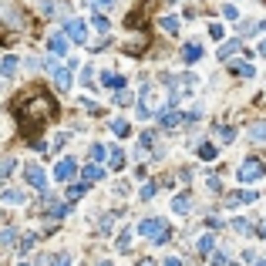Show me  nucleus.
Listing matches in <instances>:
<instances>
[{
	"mask_svg": "<svg viewBox=\"0 0 266 266\" xmlns=\"http://www.w3.org/2000/svg\"><path fill=\"white\" fill-rule=\"evenodd\" d=\"M91 162H108V149L105 145H91Z\"/></svg>",
	"mask_w": 266,
	"mask_h": 266,
	"instance_id": "obj_33",
	"label": "nucleus"
},
{
	"mask_svg": "<svg viewBox=\"0 0 266 266\" xmlns=\"http://www.w3.org/2000/svg\"><path fill=\"white\" fill-rule=\"evenodd\" d=\"M232 75H236V77H256V71H253V64L236 61V64H232Z\"/></svg>",
	"mask_w": 266,
	"mask_h": 266,
	"instance_id": "obj_28",
	"label": "nucleus"
},
{
	"mask_svg": "<svg viewBox=\"0 0 266 266\" xmlns=\"http://www.w3.org/2000/svg\"><path fill=\"white\" fill-rule=\"evenodd\" d=\"M3 202H7V206H20V202H27V195L17 192V189H7L3 192Z\"/></svg>",
	"mask_w": 266,
	"mask_h": 266,
	"instance_id": "obj_26",
	"label": "nucleus"
},
{
	"mask_svg": "<svg viewBox=\"0 0 266 266\" xmlns=\"http://www.w3.org/2000/svg\"><path fill=\"white\" fill-rule=\"evenodd\" d=\"M20 118H24V132H40L47 121L57 118V105L47 91H34L31 98H24L20 105Z\"/></svg>",
	"mask_w": 266,
	"mask_h": 266,
	"instance_id": "obj_1",
	"label": "nucleus"
},
{
	"mask_svg": "<svg viewBox=\"0 0 266 266\" xmlns=\"http://www.w3.org/2000/svg\"><path fill=\"white\" fill-rule=\"evenodd\" d=\"M158 95H162V88H158V84H152V81H149V84L142 88V101H138V105L152 112V108H155V101H158Z\"/></svg>",
	"mask_w": 266,
	"mask_h": 266,
	"instance_id": "obj_10",
	"label": "nucleus"
},
{
	"mask_svg": "<svg viewBox=\"0 0 266 266\" xmlns=\"http://www.w3.org/2000/svg\"><path fill=\"white\" fill-rule=\"evenodd\" d=\"M68 142H71V135H68V132H61V135L54 138V152H61V149H64Z\"/></svg>",
	"mask_w": 266,
	"mask_h": 266,
	"instance_id": "obj_41",
	"label": "nucleus"
},
{
	"mask_svg": "<svg viewBox=\"0 0 266 266\" xmlns=\"http://www.w3.org/2000/svg\"><path fill=\"white\" fill-rule=\"evenodd\" d=\"M236 51H243V38H239V40H229V44H223L216 57H219V61H229V57L236 54Z\"/></svg>",
	"mask_w": 266,
	"mask_h": 266,
	"instance_id": "obj_20",
	"label": "nucleus"
},
{
	"mask_svg": "<svg viewBox=\"0 0 266 266\" xmlns=\"http://www.w3.org/2000/svg\"><path fill=\"white\" fill-rule=\"evenodd\" d=\"M172 212H175V216H189L192 212V195L189 192H179V195L172 199Z\"/></svg>",
	"mask_w": 266,
	"mask_h": 266,
	"instance_id": "obj_14",
	"label": "nucleus"
},
{
	"mask_svg": "<svg viewBox=\"0 0 266 266\" xmlns=\"http://www.w3.org/2000/svg\"><path fill=\"white\" fill-rule=\"evenodd\" d=\"M47 71H51V77H54L57 91H68V88H71V68H61L54 57H47Z\"/></svg>",
	"mask_w": 266,
	"mask_h": 266,
	"instance_id": "obj_6",
	"label": "nucleus"
},
{
	"mask_svg": "<svg viewBox=\"0 0 266 266\" xmlns=\"http://www.w3.org/2000/svg\"><path fill=\"white\" fill-rule=\"evenodd\" d=\"M88 189H91V182H88V179L75 182V186L68 189V202H77V199H84V195H88Z\"/></svg>",
	"mask_w": 266,
	"mask_h": 266,
	"instance_id": "obj_17",
	"label": "nucleus"
},
{
	"mask_svg": "<svg viewBox=\"0 0 266 266\" xmlns=\"http://www.w3.org/2000/svg\"><path fill=\"white\" fill-rule=\"evenodd\" d=\"M189 121V112H175V108H165V112H158V125L172 132V128H179V125H186Z\"/></svg>",
	"mask_w": 266,
	"mask_h": 266,
	"instance_id": "obj_7",
	"label": "nucleus"
},
{
	"mask_svg": "<svg viewBox=\"0 0 266 266\" xmlns=\"http://www.w3.org/2000/svg\"><path fill=\"white\" fill-rule=\"evenodd\" d=\"M114 246L121 249V253H128V249H132V229H121V236H118V243H114Z\"/></svg>",
	"mask_w": 266,
	"mask_h": 266,
	"instance_id": "obj_29",
	"label": "nucleus"
},
{
	"mask_svg": "<svg viewBox=\"0 0 266 266\" xmlns=\"http://www.w3.org/2000/svg\"><path fill=\"white\" fill-rule=\"evenodd\" d=\"M17 266H31V263H17Z\"/></svg>",
	"mask_w": 266,
	"mask_h": 266,
	"instance_id": "obj_56",
	"label": "nucleus"
},
{
	"mask_svg": "<svg viewBox=\"0 0 266 266\" xmlns=\"http://www.w3.org/2000/svg\"><path fill=\"white\" fill-rule=\"evenodd\" d=\"M14 236H17V232H14V226L7 223V226H3V232H0V239H3V243L10 246V243H14Z\"/></svg>",
	"mask_w": 266,
	"mask_h": 266,
	"instance_id": "obj_40",
	"label": "nucleus"
},
{
	"mask_svg": "<svg viewBox=\"0 0 266 266\" xmlns=\"http://www.w3.org/2000/svg\"><path fill=\"white\" fill-rule=\"evenodd\" d=\"M34 243H38V232H27V236L20 239V253H27V249H34Z\"/></svg>",
	"mask_w": 266,
	"mask_h": 266,
	"instance_id": "obj_37",
	"label": "nucleus"
},
{
	"mask_svg": "<svg viewBox=\"0 0 266 266\" xmlns=\"http://www.w3.org/2000/svg\"><path fill=\"white\" fill-rule=\"evenodd\" d=\"M91 75H95V71H91V68H84V71H81V84H95Z\"/></svg>",
	"mask_w": 266,
	"mask_h": 266,
	"instance_id": "obj_47",
	"label": "nucleus"
},
{
	"mask_svg": "<svg viewBox=\"0 0 266 266\" xmlns=\"http://www.w3.org/2000/svg\"><path fill=\"white\" fill-rule=\"evenodd\" d=\"M212 266H229V256H226V253H219V249H216V253H212Z\"/></svg>",
	"mask_w": 266,
	"mask_h": 266,
	"instance_id": "obj_42",
	"label": "nucleus"
},
{
	"mask_svg": "<svg viewBox=\"0 0 266 266\" xmlns=\"http://www.w3.org/2000/svg\"><path fill=\"white\" fill-rule=\"evenodd\" d=\"M75 172H77L75 158H61V162L54 165V179L57 182H68V179H75Z\"/></svg>",
	"mask_w": 266,
	"mask_h": 266,
	"instance_id": "obj_9",
	"label": "nucleus"
},
{
	"mask_svg": "<svg viewBox=\"0 0 266 266\" xmlns=\"http://www.w3.org/2000/svg\"><path fill=\"white\" fill-rule=\"evenodd\" d=\"M81 108H84V112H91V114H98V112H101V105H95L91 98H84V101H81Z\"/></svg>",
	"mask_w": 266,
	"mask_h": 266,
	"instance_id": "obj_43",
	"label": "nucleus"
},
{
	"mask_svg": "<svg viewBox=\"0 0 266 266\" xmlns=\"http://www.w3.org/2000/svg\"><path fill=\"white\" fill-rule=\"evenodd\" d=\"M114 101H118V105H125V101H132V95H128V91H118V95H114Z\"/></svg>",
	"mask_w": 266,
	"mask_h": 266,
	"instance_id": "obj_48",
	"label": "nucleus"
},
{
	"mask_svg": "<svg viewBox=\"0 0 266 266\" xmlns=\"http://www.w3.org/2000/svg\"><path fill=\"white\" fill-rule=\"evenodd\" d=\"M199 155H202V158L209 162V158H216V155H219V149H216L212 142H202V145H199Z\"/></svg>",
	"mask_w": 266,
	"mask_h": 266,
	"instance_id": "obj_31",
	"label": "nucleus"
},
{
	"mask_svg": "<svg viewBox=\"0 0 266 266\" xmlns=\"http://www.w3.org/2000/svg\"><path fill=\"white\" fill-rule=\"evenodd\" d=\"M47 263H51V266H71V263H75V256H71L68 249H61V253H51Z\"/></svg>",
	"mask_w": 266,
	"mask_h": 266,
	"instance_id": "obj_24",
	"label": "nucleus"
},
{
	"mask_svg": "<svg viewBox=\"0 0 266 266\" xmlns=\"http://www.w3.org/2000/svg\"><path fill=\"white\" fill-rule=\"evenodd\" d=\"M155 192H158V182H145L138 195H142V199H155Z\"/></svg>",
	"mask_w": 266,
	"mask_h": 266,
	"instance_id": "obj_36",
	"label": "nucleus"
},
{
	"mask_svg": "<svg viewBox=\"0 0 266 266\" xmlns=\"http://www.w3.org/2000/svg\"><path fill=\"white\" fill-rule=\"evenodd\" d=\"M256 232H260V239H266V219L260 223V229H256Z\"/></svg>",
	"mask_w": 266,
	"mask_h": 266,
	"instance_id": "obj_52",
	"label": "nucleus"
},
{
	"mask_svg": "<svg viewBox=\"0 0 266 266\" xmlns=\"http://www.w3.org/2000/svg\"><path fill=\"white\" fill-rule=\"evenodd\" d=\"M91 3L98 7V14H101V10H112V7H114V0H91Z\"/></svg>",
	"mask_w": 266,
	"mask_h": 266,
	"instance_id": "obj_46",
	"label": "nucleus"
},
{
	"mask_svg": "<svg viewBox=\"0 0 266 266\" xmlns=\"http://www.w3.org/2000/svg\"><path fill=\"white\" fill-rule=\"evenodd\" d=\"M263 175H266V162L256 158V155H249V158H243V162L236 165V179H239V182H260Z\"/></svg>",
	"mask_w": 266,
	"mask_h": 266,
	"instance_id": "obj_4",
	"label": "nucleus"
},
{
	"mask_svg": "<svg viewBox=\"0 0 266 266\" xmlns=\"http://www.w3.org/2000/svg\"><path fill=\"white\" fill-rule=\"evenodd\" d=\"M209 189H212V192H219V189H223V182H219L216 175H209Z\"/></svg>",
	"mask_w": 266,
	"mask_h": 266,
	"instance_id": "obj_49",
	"label": "nucleus"
},
{
	"mask_svg": "<svg viewBox=\"0 0 266 266\" xmlns=\"http://www.w3.org/2000/svg\"><path fill=\"white\" fill-rule=\"evenodd\" d=\"M98 229H101V232H112V229H114V219H112V216H101V219H98Z\"/></svg>",
	"mask_w": 266,
	"mask_h": 266,
	"instance_id": "obj_39",
	"label": "nucleus"
},
{
	"mask_svg": "<svg viewBox=\"0 0 266 266\" xmlns=\"http://www.w3.org/2000/svg\"><path fill=\"white\" fill-rule=\"evenodd\" d=\"M223 34H226V31H223V24H212V27H209V38L212 40H223Z\"/></svg>",
	"mask_w": 266,
	"mask_h": 266,
	"instance_id": "obj_45",
	"label": "nucleus"
},
{
	"mask_svg": "<svg viewBox=\"0 0 266 266\" xmlns=\"http://www.w3.org/2000/svg\"><path fill=\"white\" fill-rule=\"evenodd\" d=\"M108 128H112V132L118 135V138H128V132H132V128H128V121H125V118H112V125H108Z\"/></svg>",
	"mask_w": 266,
	"mask_h": 266,
	"instance_id": "obj_25",
	"label": "nucleus"
},
{
	"mask_svg": "<svg viewBox=\"0 0 266 266\" xmlns=\"http://www.w3.org/2000/svg\"><path fill=\"white\" fill-rule=\"evenodd\" d=\"M232 229H236L239 236H249V232H253V226H249V219H232Z\"/></svg>",
	"mask_w": 266,
	"mask_h": 266,
	"instance_id": "obj_34",
	"label": "nucleus"
},
{
	"mask_svg": "<svg viewBox=\"0 0 266 266\" xmlns=\"http://www.w3.org/2000/svg\"><path fill=\"white\" fill-rule=\"evenodd\" d=\"M182 64H195V61H202V44L199 40H189L186 47H182Z\"/></svg>",
	"mask_w": 266,
	"mask_h": 266,
	"instance_id": "obj_12",
	"label": "nucleus"
},
{
	"mask_svg": "<svg viewBox=\"0 0 266 266\" xmlns=\"http://www.w3.org/2000/svg\"><path fill=\"white\" fill-rule=\"evenodd\" d=\"M101 88H112V91H125V77L121 75H112V71H101Z\"/></svg>",
	"mask_w": 266,
	"mask_h": 266,
	"instance_id": "obj_16",
	"label": "nucleus"
},
{
	"mask_svg": "<svg viewBox=\"0 0 266 266\" xmlns=\"http://www.w3.org/2000/svg\"><path fill=\"white\" fill-rule=\"evenodd\" d=\"M256 195H260V192L239 189V192H232V195H226V206H249V202H256Z\"/></svg>",
	"mask_w": 266,
	"mask_h": 266,
	"instance_id": "obj_11",
	"label": "nucleus"
},
{
	"mask_svg": "<svg viewBox=\"0 0 266 266\" xmlns=\"http://www.w3.org/2000/svg\"><path fill=\"white\" fill-rule=\"evenodd\" d=\"M253 34H260V24H239V38H253Z\"/></svg>",
	"mask_w": 266,
	"mask_h": 266,
	"instance_id": "obj_35",
	"label": "nucleus"
},
{
	"mask_svg": "<svg viewBox=\"0 0 266 266\" xmlns=\"http://www.w3.org/2000/svg\"><path fill=\"white\" fill-rule=\"evenodd\" d=\"M216 135H219V142H223V145H229V142L236 138V128H229V125H219V128H216Z\"/></svg>",
	"mask_w": 266,
	"mask_h": 266,
	"instance_id": "obj_30",
	"label": "nucleus"
},
{
	"mask_svg": "<svg viewBox=\"0 0 266 266\" xmlns=\"http://www.w3.org/2000/svg\"><path fill=\"white\" fill-rule=\"evenodd\" d=\"M162 266H182V260H175V256H169V260H165Z\"/></svg>",
	"mask_w": 266,
	"mask_h": 266,
	"instance_id": "obj_51",
	"label": "nucleus"
},
{
	"mask_svg": "<svg viewBox=\"0 0 266 266\" xmlns=\"http://www.w3.org/2000/svg\"><path fill=\"white\" fill-rule=\"evenodd\" d=\"M260 54H263V57H266V40H263V44H260Z\"/></svg>",
	"mask_w": 266,
	"mask_h": 266,
	"instance_id": "obj_53",
	"label": "nucleus"
},
{
	"mask_svg": "<svg viewBox=\"0 0 266 266\" xmlns=\"http://www.w3.org/2000/svg\"><path fill=\"white\" fill-rule=\"evenodd\" d=\"M162 31L165 34H179V17H162Z\"/></svg>",
	"mask_w": 266,
	"mask_h": 266,
	"instance_id": "obj_32",
	"label": "nucleus"
},
{
	"mask_svg": "<svg viewBox=\"0 0 266 266\" xmlns=\"http://www.w3.org/2000/svg\"><path fill=\"white\" fill-rule=\"evenodd\" d=\"M91 27H95L98 34H108V31H112V24H108L105 14H95V17H91Z\"/></svg>",
	"mask_w": 266,
	"mask_h": 266,
	"instance_id": "obj_27",
	"label": "nucleus"
},
{
	"mask_svg": "<svg viewBox=\"0 0 266 266\" xmlns=\"http://www.w3.org/2000/svg\"><path fill=\"white\" fill-rule=\"evenodd\" d=\"M68 34H51V38H47V51H51V54L54 57H61V54H68Z\"/></svg>",
	"mask_w": 266,
	"mask_h": 266,
	"instance_id": "obj_13",
	"label": "nucleus"
},
{
	"mask_svg": "<svg viewBox=\"0 0 266 266\" xmlns=\"http://www.w3.org/2000/svg\"><path fill=\"white\" fill-rule=\"evenodd\" d=\"M64 34L75 40V44H88V24L77 20V17H71L68 24H64Z\"/></svg>",
	"mask_w": 266,
	"mask_h": 266,
	"instance_id": "obj_8",
	"label": "nucleus"
},
{
	"mask_svg": "<svg viewBox=\"0 0 266 266\" xmlns=\"http://www.w3.org/2000/svg\"><path fill=\"white\" fill-rule=\"evenodd\" d=\"M135 266H155V260H149V256H142V260H138Z\"/></svg>",
	"mask_w": 266,
	"mask_h": 266,
	"instance_id": "obj_50",
	"label": "nucleus"
},
{
	"mask_svg": "<svg viewBox=\"0 0 266 266\" xmlns=\"http://www.w3.org/2000/svg\"><path fill=\"white\" fill-rule=\"evenodd\" d=\"M108 165L112 169H125V152L118 145H108Z\"/></svg>",
	"mask_w": 266,
	"mask_h": 266,
	"instance_id": "obj_21",
	"label": "nucleus"
},
{
	"mask_svg": "<svg viewBox=\"0 0 266 266\" xmlns=\"http://www.w3.org/2000/svg\"><path fill=\"white\" fill-rule=\"evenodd\" d=\"M17 64H20L17 54H3V64H0V75H3V81H14V75H17Z\"/></svg>",
	"mask_w": 266,
	"mask_h": 266,
	"instance_id": "obj_15",
	"label": "nucleus"
},
{
	"mask_svg": "<svg viewBox=\"0 0 266 266\" xmlns=\"http://www.w3.org/2000/svg\"><path fill=\"white\" fill-rule=\"evenodd\" d=\"M81 179H88V182H98V179H105V169H101V162H88V165L81 169Z\"/></svg>",
	"mask_w": 266,
	"mask_h": 266,
	"instance_id": "obj_18",
	"label": "nucleus"
},
{
	"mask_svg": "<svg viewBox=\"0 0 266 266\" xmlns=\"http://www.w3.org/2000/svg\"><path fill=\"white\" fill-rule=\"evenodd\" d=\"M199 84V77L195 75H175L165 81V88H169V108H175L179 101H186L192 95V88Z\"/></svg>",
	"mask_w": 266,
	"mask_h": 266,
	"instance_id": "obj_2",
	"label": "nucleus"
},
{
	"mask_svg": "<svg viewBox=\"0 0 266 266\" xmlns=\"http://www.w3.org/2000/svg\"><path fill=\"white\" fill-rule=\"evenodd\" d=\"M98 266H114V263H108V260H101V263H98Z\"/></svg>",
	"mask_w": 266,
	"mask_h": 266,
	"instance_id": "obj_54",
	"label": "nucleus"
},
{
	"mask_svg": "<svg viewBox=\"0 0 266 266\" xmlns=\"http://www.w3.org/2000/svg\"><path fill=\"white\" fill-rule=\"evenodd\" d=\"M135 232H138V236H149V239H152V243H158V246L172 239V229H169V223H165L162 216H149V219H142Z\"/></svg>",
	"mask_w": 266,
	"mask_h": 266,
	"instance_id": "obj_3",
	"label": "nucleus"
},
{
	"mask_svg": "<svg viewBox=\"0 0 266 266\" xmlns=\"http://www.w3.org/2000/svg\"><path fill=\"white\" fill-rule=\"evenodd\" d=\"M223 17H229V20H236L239 17V10L232 7V3H223Z\"/></svg>",
	"mask_w": 266,
	"mask_h": 266,
	"instance_id": "obj_44",
	"label": "nucleus"
},
{
	"mask_svg": "<svg viewBox=\"0 0 266 266\" xmlns=\"http://www.w3.org/2000/svg\"><path fill=\"white\" fill-rule=\"evenodd\" d=\"M246 132H249V138H253V142L266 145V121H253V125H249Z\"/></svg>",
	"mask_w": 266,
	"mask_h": 266,
	"instance_id": "obj_23",
	"label": "nucleus"
},
{
	"mask_svg": "<svg viewBox=\"0 0 266 266\" xmlns=\"http://www.w3.org/2000/svg\"><path fill=\"white\" fill-rule=\"evenodd\" d=\"M24 182H27L31 189H38V192H47V172L31 162V165H24Z\"/></svg>",
	"mask_w": 266,
	"mask_h": 266,
	"instance_id": "obj_5",
	"label": "nucleus"
},
{
	"mask_svg": "<svg viewBox=\"0 0 266 266\" xmlns=\"http://www.w3.org/2000/svg\"><path fill=\"white\" fill-rule=\"evenodd\" d=\"M256 266H266V260H256Z\"/></svg>",
	"mask_w": 266,
	"mask_h": 266,
	"instance_id": "obj_55",
	"label": "nucleus"
},
{
	"mask_svg": "<svg viewBox=\"0 0 266 266\" xmlns=\"http://www.w3.org/2000/svg\"><path fill=\"white\" fill-rule=\"evenodd\" d=\"M68 212H71V202H51V206H47V219L57 223V219H64Z\"/></svg>",
	"mask_w": 266,
	"mask_h": 266,
	"instance_id": "obj_19",
	"label": "nucleus"
},
{
	"mask_svg": "<svg viewBox=\"0 0 266 266\" xmlns=\"http://www.w3.org/2000/svg\"><path fill=\"white\" fill-rule=\"evenodd\" d=\"M195 249H199L202 256H212V253H216V236H212V232H206V236L195 243Z\"/></svg>",
	"mask_w": 266,
	"mask_h": 266,
	"instance_id": "obj_22",
	"label": "nucleus"
},
{
	"mask_svg": "<svg viewBox=\"0 0 266 266\" xmlns=\"http://www.w3.org/2000/svg\"><path fill=\"white\" fill-rule=\"evenodd\" d=\"M14 169H17V162H14V158H3V169H0V175H3V179H10V175H14Z\"/></svg>",
	"mask_w": 266,
	"mask_h": 266,
	"instance_id": "obj_38",
	"label": "nucleus"
}]
</instances>
